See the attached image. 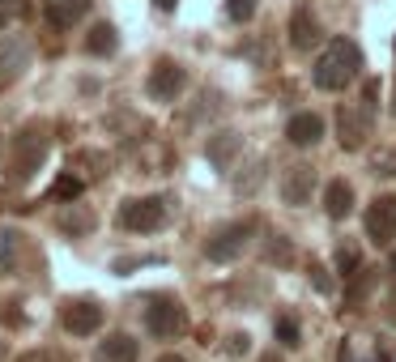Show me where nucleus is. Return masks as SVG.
<instances>
[{
  "instance_id": "7ed1b4c3",
  "label": "nucleus",
  "mask_w": 396,
  "mask_h": 362,
  "mask_svg": "<svg viewBox=\"0 0 396 362\" xmlns=\"http://www.w3.org/2000/svg\"><path fill=\"white\" fill-rule=\"evenodd\" d=\"M43 158H47V137H43L39 128L17 132V141H13V175H17L21 183L34 179V171L43 166Z\"/></svg>"
},
{
  "instance_id": "dca6fc26",
  "label": "nucleus",
  "mask_w": 396,
  "mask_h": 362,
  "mask_svg": "<svg viewBox=\"0 0 396 362\" xmlns=\"http://www.w3.org/2000/svg\"><path fill=\"white\" fill-rule=\"evenodd\" d=\"M98 358L103 362H137V341L128 332H111L103 345H98Z\"/></svg>"
},
{
  "instance_id": "aec40b11",
  "label": "nucleus",
  "mask_w": 396,
  "mask_h": 362,
  "mask_svg": "<svg viewBox=\"0 0 396 362\" xmlns=\"http://www.w3.org/2000/svg\"><path fill=\"white\" fill-rule=\"evenodd\" d=\"M277 341H281L286 350H299V341H303V328L294 324L290 316H281V320H277Z\"/></svg>"
},
{
  "instance_id": "7c9ffc66",
  "label": "nucleus",
  "mask_w": 396,
  "mask_h": 362,
  "mask_svg": "<svg viewBox=\"0 0 396 362\" xmlns=\"http://www.w3.org/2000/svg\"><path fill=\"white\" fill-rule=\"evenodd\" d=\"M392 273H396V252H392Z\"/></svg>"
},
{
  "instance_id": "2f4dec72",
  "label": "nucleus",
  "mask_w": 396,
  "mask_h": 362,
  "mask_svg": "<svg viewBox=\"0 0 396 362\" xmlns=\"http://www.w3.org/2000/svg\"><path fill=\"white\" fill-rule=\"evenodd\" d=\"M0 358H5V341H0Z\"/></svg>"
},
{
  "instance_id": "c85d7f7f",
  "label": "nucleus",
  "mask_w": 396,
  "mask_h": 362,
  "mask_svg": "<svg viewBox=\"0 0 396 362\" xmlns=\"http://www.w3.org/2000/svg\"><path fill=\"white\" fill-rule=\"evenodd\" d=\"M158 362H184V358H179V354H166V358H158Z\"/></svg>"
},
{
  "instance_id": "f03ea898",
  "label": "nucleus",
  "mask_w": 396,
  "mask_h": 362,
  "mask_svg": "<svg viewBox=\"0 0 396 362\" xmlns=\"http://www.w3.org/2000/svg\"><path fill=\"white\" fill-rule=\"evenodd\" d=\"M115 222L123 230H132V234H150L166 222V205L158 197H141V201H123L119 213H115Z\"/></svg>"
},
{
  "instance_id": "2eb2a0df",
  "label": "nucleus",
  "mask_w": 396,
  "mask_h": 362,
  "mask_svg": "<svg viewBox=\"0 0 396 362\" xmlns=\"http://www.w3.org/2000/svg\"><path fill=\"white\" fill-rule=\"evenodd\" d=\"M324 209H328V217H333V222H341V217H350V213H354V188L345 183V179H333V183L324 188Z\"/></svg>"
},
{
  "instance_id": "20e7f679",
  "label": "nucleus",
  "mask_w": 396,
  "mask_h": 362,
  "mask_svg": "<svg viewBox=\"0 0 396 362\" xmlns=\"http://www.w3.org/2000/svg\"><path fill=\"white\" fill-rule=\"evenodd\" d=\"M252 234H256V222H235V226L217 230V234L209 239V243H205V256H209V260H217V264L239 260V256H243V248L252 243Z\"/></svg>"
},
{
  "instance_id": "f257e3e1",
  "label": "nucleus",
  "mask_w": 396,
  "mask_h": 362,
  "mask_svg": "<svg viewBox=\"0 0 396 362\" xmlns=\"http://www.w3.org/2000/svg\"><path fill=\"white\" fill-rule=\"evenodd\" d=\"M358 72H362V47H358L354 39H328V47L319 52L311 77H315V86H319V90L337 94V90L350 86Z\"/></svg>"
},
{
  "instance_id": "6e6552de",
  "label": "nucleus",
  "mask_w": 396,
  "mask_h": 362,
  "mask_svg": "<svg viewBox=\"0 0 396 362\" xmlns=\"http://www.w3.org/2000/svg\"><path fill=\"white\" fill-rule=\"evenodd\" d=\"M366 132H370V107L358 111V107H350V103H341V107H337V137H341L345 150H362Z\"/></svg>"
},
{
  "instance_id": "a878e982",
  "label": "nucleus",
  "mask_w": 396,
  "mask_h": 362,
  "mask_svg": "<svg viewBox=\"0 0 396 362\" xmlns=\"http://www.w3.org/2000/svg\"><path fill=\"white\" fill-rule=\"evenodd\" d=\"M375 175H396V162L392 158H375Z\"/></svg>"
},
{
  "instance_id": "473e14b6",
  "label": "nucleus",
  "mask_w": 396,
  "mask_h": 362,
  "mask_svg": "<svg viewBox=\"0 0 396 362\" xmlns=\"http://www.w3.org/2000/svg\"><path fill=\"white\" fill-rule=\"evenodd\" d=\"M375 362H388V358H384V354H379V358H375Z\"/></svg>"
},
{
  "instance_id": "bb28decb",
  "label": "nucleus",
  "mask_w": 396,
  "mask_h": 362,
  "mask_svg": "<svg viewBox=\"0 0 396 362\" xmlns=\"http://www.w3.org/2000/svg\"><path fill=\"white\" fill-rule=\"evenodd\" d=\"M17 362H56L52 354H47V350H34V354H21Z\"/></svg>"
},
{
  "instance_id": "cd10ccee",
  "label": "nucleus",
  "mask_w": 396,
  "mask_h": 362,
  "mask_svg": "<svg viewBox=\"0 0 396 362\" xmlns=\"http://www.w3.org/2000/svg\"><path fill=\"white\" fill-rule=\"evenodd\" d=\"M175 5H179V0H154V9H158V13H175Z\"/></svg>"
},
{
  "instance_id": "423d86ee",
  "label": "nucleus",
  "mask_w": 396,
  "mask_h": 362,
  "mask_svg": "<svg viewBox=\"0 0 396 362\" xmlns=\"http://www.w3.org/2000/svg\"><path fill=\"white\" fill-rule=\"evenodd\" d=\"M145 328H150L154 336H179L184 328H188V311L175 303V299H154L150 303V311H145Z\"/></svg>"
},
{
  "instance_id": "9d476101",
  "label": "nucleus",
  "mask_w": 396,
  "mask_h": 362,
  "mask_svg": "<svg viewBox=\"0 0 396 362\" xmlns=\"http://www.w3.org/2000/svg\"><path fill=\"white\" fill-rule=\"evenodd\" d=\"M64 328L72 336L98 332V328H103V307H98V303H72V307H64Z\"/></svg>"
},
{
  "instance_id": "1a4fd4ad",
  "label": "nucleus",
  "mask_w": 396,
  "mask_h": 362,
  "mask_svg": "<svg viewBox=\"0 0 396 362\" xmlns=\"http://www.w3.org/2000/svg\"><path fill=\"white\" fill-rule=\"evenodd\" d=\"M319 21H315V13H311V5H294V13H290V47L294 52H311V47L319 43Z\"/></svg>"
},
{
  "instance_id": "412c9836",
  "label": "nucleus",
  "mask_w": 396,
  "mask_h": 362,
  "mask_svg": "<svg viewBox=\"0 0 396 362\" xmlns=\"http://www.w3.org/2000/svg\"><path fill=\"white\" fill-rule=\"evenodd\" d=\"M226 17L230 21H252L256 17V0H226Z\"/></svg>"
},
{
  "instance_id": "b1692460",
  "label": "nucleus",
  "mask_w": 396,
  "mask_h": 362,
  "mask_svg": "<svg viewBox=\"0 0 396 362\" xmlns=\"http://www.w3.org/2000/svg\"><path fill=\"white\" fill-rule=\"evenodd\" d=\"M268 260L273 264H290L294 256H290V248H286V239L281 234H273V243H268Z\"/></svg>"
},
{
  "instance_id": "4468645a",
  "label": "nucleus",
  "mask_w": 396,
  "mask_h": 362,
  "mask_svg": "<svg viewBox=\"0 0 396 362\" xmlns=\"http://www.w3.org/2000/svg\"><path fill=\"white\" fill-rule=\"evenodd\" d=\"M90 13V0H47V21L56 30H68Z\"/></svg>"
},
{
  "instance_id": "f8f14e48",
  "label": "nucleus",
  "mask_w": 396,
  "mask_h": 362,
  "mask_svg": "<svg viewBox=\"0 0 396 362\" xmlns=\"http://www.w3.org/2000/svg\"><path fill=\"white\" fill-rule=\"evenodd\" d=\"M319 137H324V119H319L315 111H299L286 124V141L290 145H303V150H307V145H315Z\"/></svg>"
},
{
  "instance_id": "0eeeda50",
  "label": "nucleus",
  "mask_w": 396,
  "mask_h": 362,
  "mask_svg": "<svg viewBox=\"0 0 396 362\" xmlns=\"http://www.w3.org/2000/svg\"><path fill=\"white\" fill-rule=\"evenodd\" d=\"M184 86H188V72L175 60H158L154 64V72H150V99L170 103V99H179V94H184Z\"/></svg>"
},
{
  "instance_id": "ddd939ff",
  "label": "nucleus",
  "mask_w": 396,
  "mask_h": 362,
  "mask_svg": "<svg viewBox=\"0 0 396 362\" xmlns=\"http://www.w3.org/2000/svg\"><path fill=\"white\" fill-rule=\"evenodd\" d=\"M311 188H315V171L311 166H294L281 183V201L286 205H307L311 201Z\"/></svg>"
},
{
  "instance_id": "a211bd4d",
  "label": "nucleus",
  "mask_w": 396,
  "mask_h": 362,
  "mask_svg": "<svg viewBox=\"0 0 396 362\" xmlns=\"http://www.w3.org/2000/svg\"><path fill=\"white\" fill-rule=\"evenodd\" d=\"M239 154V132H217L213 141H209V162L213 166H221L226 171V162Z\"/></svg>"
},
{
  "instance_id": "4be33fe9",
  "label": "nucleus",
  "mask_w": 396,
  "mask_h": 362,
  "mask_svg": "<svg viewBox=\"0 0 396 362\" xmlns=\"http://www.w3.org/2000/svg\"><path fill=\"white\" fill-rule=\"evenodd\" d=\"M17 13H26V0H0V30L17 21Z\"/></svg>"
},
{
  "instance_id": "c756f323",
  "label": "nucleus",
  "mask_w": 396,
  "mask_h": 362,
  "mask_svg": "<svg viewBox=\"0 0 396 362\" xmlns=\"http://www.w3.org/2000/svg\"><path fill=\"white\" fill-rule=\"evenodd\" d=\"M260 362H277V354H264V358H260Z\"/></svg>"
},
{
  "instance_id": "6ab92c4d",
  "label": "nucleus",
  "mask_w": 396,
  "mask_h": 362,
  "mask_svg": "<svg viewBox=\"0 0 396 362\" xmlns=\"http://www.w3.org/2000/svg\"><path fill=\"white\" fill-rule=\"evenodd\" d=\"M47 197H52V201H77V197H81V179H77V175H60Z\"/></svg>"
},
{
  "instance_id": "393cba45",
  "label": "nucleus",
  "mask_w": 396,
  "mask_h": 362,
  "mask_svg": "<svg viewBox=\"0 0 396 362\" xmlns=\"http://www.w3.org/2000/svg\"><path fill=\"white\" fill-rule=\"evenodd\" d=\"M247 341H252V336H247V332H235L230 341H226V350H230V354L239 358V354H247Z\"/></svg>"
},
{
  "instance_id": "f3484780",
  "label": "nucleus",
  "mask_w": 396,
  "mask_h": 362,
  "mask_svg": "<svg viewBox=\"0 0 396 362\" xmlns=\"http://www.w3.org/2000/svg\"><path fill=\"white\" fill-rule=\"evenodd\" d=\"M115 26H107V21H98V26H90V34H86V52L90 56H111L115 52Z\"/></svg>"
},
{
  "instance_id": "9b49d317",
  "label": "nucleus",
  "mask_w": 396,
  "mask_h": 362,
  "mask_svg": "<svg viewBox=\"0 0 396 362\" xmlns=\"http://www.w3.org/2000/svg\"><path fill=\"white\" fill-rule=\"evenodd\" d=\"M30 68V43L26 39H5L0 43V77L13 81Z\"/></svg>"
},
{
  "instance_id": "5701e85b",
  "label": "nucleus",
  "mask_w": 396,
  "mask_h": 362,
  "mask_svg": "<svg viewBox=\"0 0 396 362\" xmlns=\"http://www.w3.org/2000/svg\"><path fill=\"white\" fill-rule=\"evenodd\" d=\"M337 264H341V273H345V277H354V273L362 269V264H358V252H354V248H341V252H337Z\"/></svg>"
},
{
  "instance_id": "39448f33",
  "label": "nucleus",
  "mask_w": 396,
  "mask_h": 362,
  "mask_svg": "<svg viewBox=\"0 0 396 362\" xmlns=\"http://www.w3.org/2000/svg\"><path fill=\"white\" fill-rule=\"evenodd\" d=\"M366 239L375 248H392V239H396V197H375L366 205Z\"/></svg>"
}]
</instances>
